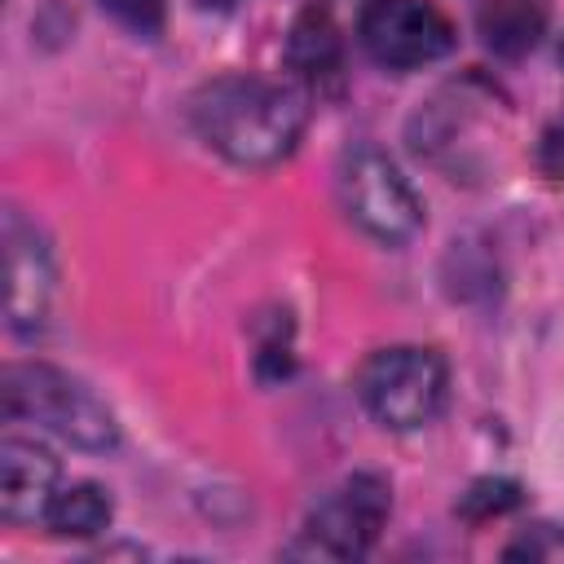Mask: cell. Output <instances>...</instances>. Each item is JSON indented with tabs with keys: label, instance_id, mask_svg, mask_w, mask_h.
I'll list each match as a JSON object with an SVG mask.
<instances>
[{
	"label": "cell",
	"instance_id": "cell-1",
	"mask_svg": "<svg viewBox=\"0 0 564 564\" xmlns=\"http://www.w3.org/2000/svg\"><path fill=\"white\" fill-rule=\"evenodd\" d=\"M189 123L207 150L238 167L282 163L308 123V106L291 84L260 75H220L189 97Z\"/></svg>",
	"mask_w": 564,
	"mask_h": 564
},
{
	"label": "cell",
	"instance_id": "cell-2",
	"mask_svg": "<svg viewBox=\"0 0 564 564\" xmlns=\"http://www.w3.org/2000/svg\"><path fill=\"white\" fill-rule=\"evenodd\" d=\"M0 401L9 419H26L48 427L75 449L110 454L119 445L115 410L75 375L48 366V361H13L0 379Z\"/></svg>",
	"mask_w": 564,
	"mask_h": 564
},
{
	"label": "cell",
	"instance_id": "cell-3",
	"mask_svg": "<svg viewBox=\"0 0 564 564\" xmlns=\"http://www.w3.org/2000/svg\"><path fill=\"white\" fill-rule=\"evenodd\" d=\"M449 392V370L441 352L419 348V344H392L379 348L361 361L357 370V397L370 410L375 423L392 432H414L432 423L445 405Z\"/></svg>",
	"mask_w": 564,
	"mask_h": 564
},
{
	"label": "cell",
	"instance_id": "cell-4",
	"mask_svg": "<svg viewBox=\"0 0 564 564\" xmlns=\"http://www.w3.org/2000/svg\"><path fill=\"white\" fill-rule=\"evenodd\" d=\"M339 203H344L348 220L383 247H401L423 229V203H419L414 185L375 145H357V150L344 154V163H339Z\"/></svg>",
	"mask_w": 564,
	"mask_h": 564
},
{
	"label": "cell",
	"instance_id": "cell-5",
	"mask_svg": "<svg viewBox=\"0 0 564 564\" xmlns=\"http://www.w3.org/2000/svg\"><path fill=\"white\" fill-rule=\"evenodd\" d=\"M392 511V489L379 471H352L348 480H339L304 520V546L295 551H313L326 560H352L366 555L375 546V538L383 533Z\"/></svg>",
	"mask_w": 564,
	"mask_h": 564
},
{
	"label": "cell",
	"instance_id": "cell-6",
	"mask_svg": "<svg viewBox=\"0 0 564 564\" xmlns=\"http://www.w3.org/2000/svg\"><path fill=\"white\" fill-rule=\"evenodd\" d=\"M357 40L388 70H419L458 44L454 22L427 0H361Z\"/></svg>",
	"mask_w": 564,
	"mask_h": 564
},
{
	"label": "cell",
	"instance_id": "cell-7",
	"mask_svg": "<svg viewBox=\"0 0 564 564\" xmlns=\"http://www.w3.org/2000/svg\"><path fill=\"white\" fill-rule=\"evenodd\" d=\"M57 291L48 238L18 207L4 212V317L13 335H40Z\"/></svg>",
	"mask_w": 564,
	"mask_h": 564
},
{
	"label": "cell",
	"instance_id": "cell-8",
	"mask_svg": "<svg viewBox=\"0 0 564 564\" xmlns=\"http://www.w3.org/2000/svg\"><path fill=\"white\" fill-rule=\"evenodd\" d=\"M57 458L40 441L4 436L0 441V516L4 524H31L44 516L48 498L57 494Z\"/></svg>",
	"mask_w": 564,
	"mask_h": 564
},
{
	"label": "cell",
	"instance_id": "cell-9",
	"mask_svg": "<svg viewBox=\"0 0 564 564\" xmlns=\"http://www.w3.org/2000/svg\"><path fill=\"white\" fill-rule=\"evenodd\" d=\"M282 57H286V66L295 70V79L304 88L339 93V84H344V35H339V26L326 9H304L291 22Z\"/></svg>",
	"mask_w": 564,
	"mask_h": 564
},
{
	"label": "cell",
	"instance_id": "cell-10",
	"mask_svg": "<svg viewBox=\"0 0 564 564\" xmlns=\"http://www.w3.org/2000/svg\"><path fill=\"white\" fill-rule=\"evenodd\" d=\"M546 0H485L476 13V31L489 53L498 57H524L546 35Z\"/></svg>",
	"mask_w": 564,
	"mask_h": 564
},
{
	"label": "cell",
	"instance_id": "cell-11",
	"mask_svg": "<svg viewBox=\"0 0 564 564\" xmlns=\"http://www.w3.org/2000/svg\"><path fill=\"white\" fill-rule=\"evenodd\" d=\"M110 516H115L110 494L101 485H93V480H75V485H62L48 498V507H44L40 520L57 538H97L110 524Z\"/></svg>",
	"mask_w": 564,
	"mask_h": 564
},
{
	"label": "cell",
	"instance_id": "cell-12",
	"mask_svg": "<svg viewBox=\"0 0 564 564\" xmlns=\"http://www.w3.org/2000/svg\"><path fill=\"white\" fill-rule=\"evenodd\" d=\"M520 502H524V489L516 480H507V476H480L458 498V511L467 520H489V516H502V511H511Z\"/></svg>",
	"mask_w": 564,
	"mask_h": 564
},
{
	"label": "cell",
	"instance_id": "cell-13",
	"mask_svg": "<svg viewBox=\"0 0 564 564\" xmlns=\"http://www.w3.org/2000/svg\"><path fill=\"white\" fill-rule=\"evenodd\" d=\"M119 26L154 40L163 31V13H167V0H97Z\"/></svg>",
	"mask_w": 564,
	"mask_h": 564
},
{
	"label": "cell",
	"instance_id": "cell-14",
	"mask_svg": "<svg viewBox=\"0 0 564 564\" xmlns=\"http://www.w3.org/2000/svg\"><path fill=\"white\" fill-rule=\"evenodd\" d=\"M502 555L507 560H564V529L560 524H533Z\"/></svg>",
	"mask_w": 564,
	"mask_h": 564
},
{
	"label": "cell",
	"instance_id": "cell-15",
	"mask_svg": "<svg viewBox=\"0 0 564 564\" xmlns=\"http://www.w3.org/2000/svg\"><path fill=\"white\" fill-rule=\"evenodd\" d=\"M538 172L542 176H551V181H564V115L560 119H551L546 128H542V137H538Z\"/></svg>",
	"mask_w": 564,
	"mask_h": 564
},
{
	"label": "cell",
	"instance_id": "cell-16",
	"mask_svg": "<svg viewBox=\"0 0 564 564\" xmlns=\"http://www.w3.org/2000/svg\"><path fill=\"white\" fill-rule=\"evenodd\" d=\"M198 9H212V13H229V9H238V0H194Z\"/></svg>",
	"mask_w": 564,
	"mask_h": 564
},
{
	"label": "cell",
	"instance_id": "cell-17",
	"mask_svg": "<svg viewBox=\"0 0 564 564\" xmlns=\"http://www.w3.org/2000/svg\"><path fill=\"white\" fill-rule=\"evenodd\" d=\"M555 53H560V66H564V35H560V48Z\"/></svg>",
	"mask_w": 564,
	"mask_h": 564
}]
</instances>
